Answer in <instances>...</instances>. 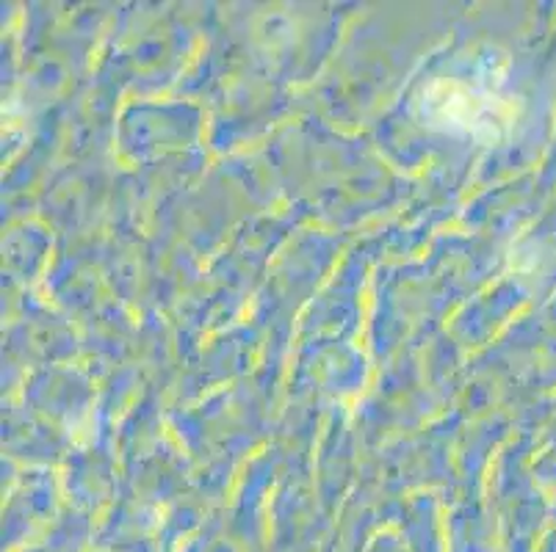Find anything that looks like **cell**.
<instances>
[{
  "label": "cell",
  "mask_w": 556,
  "mask_h": 552,
  "mask_svg": "<svg viewBox=\"0 0 556 552\" xmlns=\"http://www.w3.org/2000/svg\"><path fill=\"white\" fill-rule=\"evenodd\" d=\"M421 103L424 116L432 125L473 139H498L515 119L509 100L463 80H434L424 91Z\"/></svg>",
  "instance_id": "obj_1"
}]
</instances>
